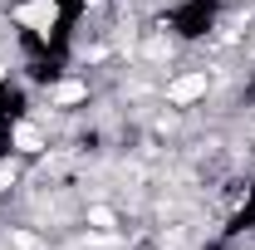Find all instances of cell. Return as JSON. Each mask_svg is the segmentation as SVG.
I'll use <instances>...</instances> for the list:
<instances>
[{"mask_svg":"<svg viewBox=\"0 0 255 250\" xmlns=\"http://www.w3.org/2000/svg\"><path fill=\"white\" fill-rule=\"evenodd\" d=\"M15 15H20V25H34V30H49V25L59 20V10H54V0H30V5H20Z\"/></svg>","mask_w":255,"mask_h":250,"instance_id":"6da1fadb","label":"cell"},{"mask_svg":"<svg viewBox=\"0 0 255 250\" xmlns=\"http://www.w3.org/2000/svg\"><path fill=\"white\" fill-rule=\"evenodd\" d=\"M201 94H206V74H187V79H177V84L167 89L172 103H191V98H201Z\"/></svg>","mask_w":255,"mask_h":250,"instance_id":"7a4b0ae2","label":"cell"},{"mask_svg":"<svg viewBox=\"0 0 255 250\" xmlns=\"http://www.w3.org/2000/svg\"><path fill=\"white\" fill-rule=\"evenodd\" d=\"M15 147H20V152H44V132L34 123H20L15 127Z\"/></svg>","mask_w":255,"mask_h":250,"instance_id":"3957f363","label":"cell"},{"mask_svg":"<svg viewBox=\"0 0 255 250\" xmlns=\"http://www.w3.org/2000/svg\"><path fill=\"white\" fill-rule=\"evenodd\" d=\"M84 98H89V89L79 79H64L59 89H54V103H84Z\"/></svg>","mask_w":255,"mask_h":250,"instance_id":"277c9868","label":"cell"},{"mask_svg":"<svg viewBox=\"0 0 255 250\" xmlns=\"http://www.w3.org/2000/svg\"><path fill=\"white\" fill-rule=\"evenodd\" d=\"M89 221H94V226H103V231H108V226H113V211H103V206H98V211H89Z\"/></svg>","mask_w":255,"mask_h":250,"instance_id":"5b68a950","label":"cell"},{"mask_svg":"<svg viewBox=\"0 0 255 250\" xmlns=\"http://www.w3.org/2000/svg\"><path fill=\"white\" fill-rule=\"evenodd\" d=\"M10 177H15V172H10V167H0V187H5V182H10Z\"/></svg>","mask_w":255,"mask_h":250,"instance_id":"8992f818","label":"cell"}]
</instances>
